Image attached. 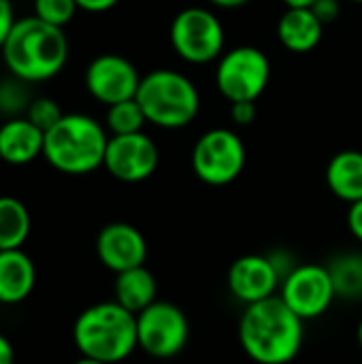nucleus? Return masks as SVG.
Wrapping results in <instances>:
<instances>
[{"label": "nucleus", "mask_w": 362, "mask_h": 364, "mask_svg": "<svg viewBox=\"0 0 362 364\" xmlns=\"http://www.w3.org/2000/svg\"><path fill=\"white\" fill-rule=\"evenodd\" d=\"M0 53L13 77L38 83L55 77L66 66L68 38L64 28L49 26L32 15L15 21Z\"/></svg>", "instance_id": "obj_2"}, {"label": "nucleus", "mask_w": 362, "mask_h": 364, "mask_svg": "<svg viewBox=\"0 0 362 364\" xmlns=\"http://www.w3.org/2000/svg\"><path fill=\"white\" fill-rule=\"evenodd\" d=\"M96 256L109 271L117 275L128 269L145 267L147 241L132 224L113 222L100 228L96 237Z\"/></svg>", "instance_id": "obj_14"}, {"label": "nucleus", "mask_w": 362, "mask_h": 364, "mask_svg": "<svg viewBox=\"0 0 362 364\" xmlns=\"http://www.w3.org/2000/svg\"><path fill=\"white\" fill-rule=\"evenodd\" d=\"M280 299L303 320L322 318L337 299L326 264H297L280 286Z\"/></svg>", "instance_id": "obj_10"}, {"label": "nucleus", "mask_w": 362, "mask_h": 364, "mask_svg": "<svg viewBox=\"0 0 362 364\" xmlns=\"http://www.w3.org/2000/svg\"><path fill=\"white\" fill-rule=\"evenodd\" d=\"M350 2H354V4H362V0H350Z\"/></svg>", "instance_id": "obj_36"}, {"label": "nucleus", "mask_w": 362, "mask_h": 364, "mask_svg": "<svg viewBox=\"0 0 362 364\" xmlns=\"http://www.w3.org/2000/svg\"><path fill=\"white\" fill-rule=\"evenodd\" d=\"M356 341H358V348L362 350V320L358 322V326H356Z\"/></svg>", "instance_id": "obj_34"}, {"label": "nucleus", "mask_w": 362, "mask_h": 364, "mask_svg": "<svg viewBox=\"0 0 362 364\" xmlns=\"http://www.w3.org/2000/svg\"><path fill=\"white\" fill-rule=\"evenodd\" d=\"M324 34V23L312 9H286L277 21V38L290 53L314 51Z\"/></svg>", "instance_id": "obj_17"}, {"label": "nucleus", "mask_w": 362, "mask_h": 364, "mask_svg": "<svg viewBox=\"0 0 362 364\" xmlns=\"http://www.w3.org/2000/svg\"><path fill=\"white\" fill-rule=\"evenodd\" d=\"M348 228H350L352 237L362 243V200L350 205V209H348Z\"/></svg>", "instance_id": "obj_29"}, {"label": "nucleus", "mask_w": 362, "mask_h": 364, "mask_svg": "<svg viewBox=\"0 0 362 364\" xmlns=\"http://www.w3.org/2000/svg\"><path fill=\"white\" fill-rule=\"evenodd\" d=\"M113 301L128 309L130 314L139 316L149 305L158 301V282L154 273L145 267L128 269L115 275L113 284Z\"/></svg>", "instance_id": "obj_19"}, {"label": "nucleus", "mask_w": 362, "mask_h": 364, "mask_svg": "<svg viewBox=\"0 0 362 364\" xmlns=\"http://www.w3.org/2000/svg\"><path fill=\"white\" fill-rule=\"evenodd\" d=\"M145 124H147L145 113H143V109L139 107V102L134 98L111 105L107 109V128H109V132L113 136L143 132Z\"/></svg>", "instance_id": "obj_22"}, {"label": "nucleus", "mask_w": 362, "mask_h": 364, "mask_svg": "<svg viewBox=\"0 0 362 364\" xmlns=\"http://www.w3.org/2000/svg\"><path fill=\"white\" fill-rule=\"evenodd\" d=\"M15 21H17V19H15L11 0H0V49H2L4 41L9 38V34H11Z\"/></svg>", "instance_id": "obj_28"}, {"label": "nucleus", "mask_w": 362, "mask_h": 364, "mask_svg": "<svg viewBox=\"0 0 362 364\" xmlns=\"http://www.w3.org/2000/svg\"><path fill=\"white\" fill-rule=\"evenodd\" d=\"M147 124L164 130L190 126L201 111V94L190 77L171 68H158L141 79L134 96Z\"/></svg>", "instance_id": "obj_5"}, {"label": "nucleus", "mask_w": 362, "mask_h": 364, "mask_svg": "<svg viewBox=\"0 0 362 364\" xmlns=\"http://www.w3.org/2000/svg\"><path fill=\"white\" fill-rule=\"evenodd\" d=\"M73 341L81 358L105 364L124 363L137 348V316L115 301L96 303L79 314Z\"/></svg>", "instance_id": "obj_3"}, {"label": "nucleus", "mask_w": 362, "mask_h": 364, "mask_svg": "<svg viewBox=\"0 0 362 364\" xmlns=\"http://www.w3.org/2000/svg\"><path fill=\"white\" fill-rule=\"evenodd\" d=\"M226 284L235 301L247 307L275 296L282 286V277L269 256L247 254L230 264Z\"/></svg>", "instance_id": "obj_13"}, {"label": "nucleus", "mask_w": 362, "mask_h": 364, "mask_svg": "<svg viewBox=\"0 0 362 364\" xmlns=\"http://www.w3.org/2000/svg\"><path fill=\"white\" fill-rule=\"evenodd\" d=\"M337 299L358 301L362 296V254L346 252L331 258L326 264Z\"/></svg>", "instance_id": "obj_21"}, {"label": "nucleus", "mask_w": 362, "mask_h": 364, "mask_svg": "<svg viewBox=\"0 0 362 364\" xmlns=\"http://www.w3.org/2000/svg\"><path fill=\"white\" fill-rule=\"evenodd\" d=\"M361 299H362V296H361Z\"/></svg>", "instance_id": "obj_37"}, {"label": "nucleus", "mask_w": 362, "mask_h": 364, "mask_svg": "<svg viewBox=\"0 0 362 364\" xmlns=\"http://www.w3.org/2000/svg\"><path fill=\"white\" fill-rule=\"evenodd\" d=\"M32 100L34 98L30 96V87L26 81L13 75L6 79H0V115H4L6 119L26 117Z\"/></svg>", "instance_id": "obj_23"}, {"label": "nucleus", "mask_w": 362, "mask_h": 364, "mask_svg": "<svg viewBox=\"0 0 362 364\" xmlns=\"http://www.w3.org/2000/svg\"><path fill=\"white\" fill-rule=\"evenodd\" d=\"M75 364H105V363H98V360H90V358H79Z\"/></svg>", "instance_id": "obj_35"}, {"label": "nucleus", "mask_w": 362, "mask_h": 364, "mask_svg": "<svg viewBox=\"0 0 362 364\" xmlns=\"http://www.w3.org/2000/svg\"><path fill=\"white\" fill-rule=\"evenodd\" d=\"M209 2L220 6V9H239V6L247 4L250 0H209Z\"/></svg>", "instance_id": "obj_32"}, {"label": "nucleus", "mask_w": 362, "mask_h": 364, "mask_svg": "<svg viewBox=\"0 0 362 364\" xmlns=\"http://www.w3.org/2000/svg\"><path fill=\"white\" fill-rule=\"evenodd\" d=\"M171 45L188 64H209L224 53V23L215 13L203 6H188L171 21Z\"/></svg>", "instance_id": "obj_6"}, {"label": "nucleus", "mask_w": 362, "mask_h": 364, "mask_svg": "<svg viewBox=\"0 0 362 364\" xmlns=\"http://www.w3.org/2000/svg\"><path fill=\"white\" fill-rule=\"evenodd\" d=\"M109 136L90 115L64 113V117L45 134L43 156L60 173L87 175L105 164Z\"/></svg>", "instance_id": "obj_4"}, {"label": "nucleus", "mask_w": 362, "mask_h": 364, "mask_svg": "<svg viewBox=\"0 0 362 364\" xmlns=\"http://www.w3.org/2000/svg\"><path fill=\"white\" fill-rule=\"evenodd\" d=\"M30 235V213L13 196H0V250H21Z\"/></svg>", "instance_id": "obj_20"}, {"label": "nucleus", "mask_w": 362, "mask_h": 364, "mask_svg": "<svg viewBox=\"0 0 362 364\" xmlns=\"http://www.w3.org/2000/svg\"><path fill=\"white\" fill-rule=\"evenodd\" d=\"M160 164V151L145 132L109 136L105 168L122 183H141L149 179Z\"/></svg>", "instance_id": "obj_11"}, {"label": "nucleus", "mask_w": 362, "mask_h": 364, "mask_svg": "<svg viewBox=\"0 0 362 364\" xmlns=\"http://www.w3.org/2000/svg\"><path fill=\"white\" fill-rule=\"evenodd\" d=\"M258 115L256 102H233L230 105V117L237 126H250L254 124Z\"/></svg>", "instance_id": "obj_27"}, {"label": "nucleus", "mask_w": 362, "mask_h": 364, "mask_svg": "<svg viewBox=\"0 0 362 364\" xmlns=\"http://www.w3.org/2000/svg\"><path fill=\"white\" fill-rule=\"evenodd\" d=\"M64 117L60 105L53 100V98H47V96H41V98H34L32 105L28 107V113H26V119L32 122L41 132H49L60 119Z\"/></svg>", "instance_id": "obj_25"}, {"label": "nucleus", "mask_w": 362, "mask_h": 364, "mask_svg": "<svg viewBox=\"0 0 362 364\" xmlns=\"http://www.w3.org/2000/svg\"><path fill=\"white\" fill-rule=\"evenodd\" d=\"M79 9L87 11V13H105L109 9H113L119 0H75Z\"/></svg>", "instance_id": "obj_30"}, {"label": "nucleus", "mask_w": 362, "mask_h": 364, "mask_svg": "<svg viewBox=\"0 0 362 364\" xmlns=\"http://www.w3.org/2000/svg\"><path fill=\"white\" fill-rule=\"evenodd\" d=\"M331 194L348 205L362 200V151L344 149L335 154L324 173Z\"/></svg>", "instance_id": "obj_18"}, {"label": "nucleus", "mask_w": 362, "mask_h": 364, "mask_svg": "<svg viewBox=\"0 0 362 364\" xmlns=\"http://www.w3.org/2000/svg\"><path fill=\"white\" fill-rule=\"evenodd\" d=\"M247 151L241 136L228 128H213L198 136L192 149L194 175L213 188L237 181L245 168Z\"/></svg>", "instance_id": "obj_8"}, {"label": "nucleus", "mask_w": 362, "mask_h": 364, "mask_svg": "<svg viewBox=\"0 0 362 364\" xmlns=\"http://www.w3.org/2000/svg\"><path fill=\"white\" fill-rule=\"evenodd\" d=\"M271 81V62L267 53L252 45L235 47L218 60L215 87L233 102H256Z\"/></svg>", "instance_id": "obj_7"}, {"label": "nucleus", "mask_w": 362, "mask_h": 364, "mask_svg": "<svg viewBox=\"0 0 362 364\" xmlns=\"http://www.w3.org/2000/svg\"><path fill=\"white\" fill-rule=\"evenodd\" d=\"M0 364H15L13 346H11V341L4 335H0Z\"/></svg>", "instance_id": "obj_31"}, {"label": "nucleus", "mask_w": 362, "mask_h": 364, "mask_svg": "<svg viewBox=\"0 0 362 364\" xmlns=\"http://www.w3.org/2000/svg\"><path fill=\"white\" fill-rule=\"evenodd\" d=\"M239 343L256 364H290L303 350L305 322L280 296H271L243 309Z\"/></svg>", "instance_id": "obj_1"}, {"label": "nucleus", "mask_w": 362, "mask_h": 364, "mask_svg": "<svg viewBox=\"0 0 362 364\" xmlns=\"http://www.w3.org/2000/svg\"><path fill=\"white\" fill-rule=\"evenodd\" d=\"M139 348L158 360L175 358L190 341L188 316L169 301H156L137 316Z\"/></svg>", "instance_id": "obj_9"}, {"label": "nucleus", "mask_w": 362, "mask_h": 364, "mask_svg": "<svg viewBox=\"0 0 362 364\" xmlns=\"http://www.w3.org/2000/svg\"><path fill=\"white\" fill-rule=\"evenodd\" d=\"M45 132H41L26 117L6 119L0 126V158L6 164H28L43 156Z\"/></svg>", "instance_id": "obj_15"}, {"label": "nucleus", "mask_w": 362, "mask_h": 364, "mask_svg": "<svg viewBox=\"0 0 362 364\" xmlns=\"http://www.w3.org/2000/svg\"><path fill=\"white\" fill-rule=\"evenodd\" d=\"M288 9H309L316 0H282Z\"/></svg>", "instance_id": "obj_33"}, {"label": "nucleus", "mask_w": 362, "mask_h": 364, "mask_svg": "<svg viewBox=\"0 0 362 364\" xmlns=\"http://www.w3.org/2000/svg\"><path fill=\"white\" fill-rule=\"evenodd\" d=\"M137 66L115 53L94 58L85 68V87L102 105L111 107L124 100H132L141 85Z\"/></svg>", "instance_id": "obj_12"}, {"label": "nucleus", "mask_w": 362, "mask_h": 364, "mask_svg": "<svg viewBox=\"0 0 362 364\" xmlns=\"http://www.w3.org/2000/svg\"><path fill=\"white\" fill-rule=\"evenodd\" d=\"M309 9L314 11V15H316L324 26H329V23L337 21V17H339V13H341V2H339V0H316Z\"/></svg>", "instance_id": "obj_26"}, {"label": "nucleus", "mask_w": 362, "mask_h": 364, "mask_svg": "<svg viewBox=\"0 0 362 364\" xmlns=\"http://www.w3.org/2000/svg\"><path fill=\"white\" fill-rule=\"evenodd\" d=\"M77 9L75 0H34V17L55 28H64L75 17Z\"/></svg>", "instance_id": "obj_24"}, {"label": "nucleus", "mask_w": 362, "mask_h": 364, "mask_svg": "<svg viewBox=\"0 0 362 364\" xmlns=\"http://www.w3.org/2000/svg\"><path fill=\"white\" fill-rule=\"evenodd\" d=\"M36 284V269L21 250H0V303H23Z\"/></svg>", "instance_id": "obj_16"}]
</instances>
